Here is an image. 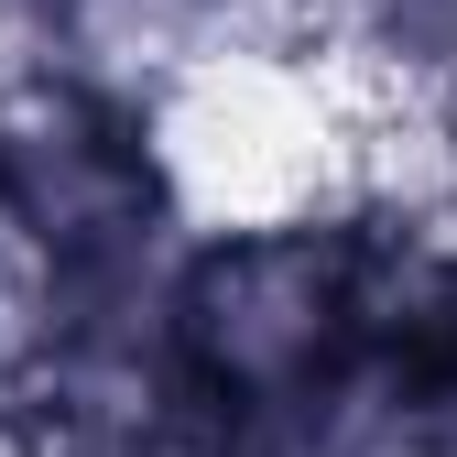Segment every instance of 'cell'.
I'll use <instances>...</instances> for the list:
<instances>
[{
    "label": "cell",
    "instance_id": "cell-1",
    "mask_svg": "<svg viewBox=\"0 0 457 457\" xmlns=\"http://www.w3.org/2000/svg\"><path fill=\"white\" fill-rule=\"evenodd\" d=\"M186 370L218 425H316L370 381V228L360 207L207 218L175 295Z\"/></svg>",
    "mask_w": 457,
    "mask_h": 457
},
{
    "label": "cell",
    "instance_id": "cell-2",
    "mask_svg": "<svg viewBox=\"0 0 457 457\" xmlns=\"http://www.w3.org/2000/svg\"><path fill=\"white\" fill-rule=\"evenodd\" d=\"M0 207L54 262H98V251H131L153 228L196 218L153 109H120V98H98L54 66L0 87Z\"/></svg>",
    "mask_w": 457,
    "mask_h": 457
},
{
    "label": "cell",
    "instance_id": "cell-3",
    "mask_svg": "<svg viewBox=\"0 0 457 457\" xmlns=\"http://www.w3.org/2000/svg\"><path fill=\"white\" fill-rule=\"evenodd\" d=\"M54 327H66V262H54L33 228L0 207V403H22Z\"/></svg>",
    "mask_w": 457,
    "mask_h": 457
}]
</instances>
